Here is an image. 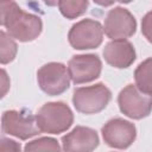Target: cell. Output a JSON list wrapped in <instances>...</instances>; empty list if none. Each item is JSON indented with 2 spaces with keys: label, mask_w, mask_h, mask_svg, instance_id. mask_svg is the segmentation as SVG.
<instances>
[{
  "label": "cell",
  "mask_w": 152,
  "mask_h": 152,
  "mask_svg": "<svg viewBox=\"0 0 152 152\" xmlns=\"http://www.w3.org/2000/svg\"><path fill=\"white\" fill-rule=\"evenodd\" d=\"M0 21L8 34L19 42L33 40L42 32L40 18L24 12L13 0H1Z\"/></svg>",
  "instance_id": "cell-1"
},
{
  "label": "cell",
  "mask_w": 152,
  "mask_h": 152,
  "mask_svg": "<svg viewBox=\"0 0 152 152\" xmlns=\"http://www.w3.org/2000/svg\"><path fill=\"white\" fill-rule=\"evenodd\" d=\"M36 120L42 132L58 134L66 131L71 126L74 115L71 109L65 103L49 102L38 110Z\"/></svg>",
  "instance_id": "cell-2"
},
{
  "label": "cell",
  "mask_w": 152,
  "mask_h": 152,
  "mask_svg": "<svg viewBox=\"0 0 152 152\" xmlns=\"http://www.w3.org/2000/svg\"><path fill=\"white\" fill-rule=\"evenodd\" d=\"M112 97L110 90L102 83L77 88L74 91L75 108L83 114H95L107 107Z\"/></svg>",
  "instance_id": "cell-3"
},
{
  "label": "cell",
  "mask_w": 152,
  "mask_h": 152,
  "mask_svg": "<svg viewBox=\"0 0 152 152\" xmlns=\"http://www.w3.org/2000/svg\"><path fill=\"white\" fill-rule=\"evenodd\" d=\"M120 110L132 119H141L150 114L152 109V95L140 90L137 84L125 87L118 97Z\"/></svg>",
  "instance_id": "cell-4"
},
{
  "label": "cell",
  "mask_w": 152,
  "mask_h": 152,
  "mask_svg": "<svg viewBox=\"0 0 152 152\" xmlns=\"http://www.w3.org/2000/svg\"><path fill=\"white\" fill-rule=\"evenodd\" d=\"M1 122L5 133L14 135L21 140L32 138L40 132L36 116L27 110H7L2 114Z\"/></svg>",
  "instance_id": "cell-5"
},
{
  "label": "cell",
  "mask_w": 152,
  "mask_h": 152,
  "mask_svg": "<svg viewBox=\"0 0 152 152\" xmlns=\"http://www.w3.org/2000/svg\"><path fill=\"white\" fill-rule=\"evenodd\" d=\"M37 80L40 89L48 95H59L69 88L70 75L62 63H48L37 72Z\"/></svg>",
  "instance_id": "cell-6"
},
{
  "label": "cell",
  "mask_w": 152,
  "mask_h": 152,
  "mask_svg": "<svg viewBox=\"0 0 152 152\" xmlns=\"http://www.w3.org/2000/svg\"><path fill=\"white\" fill-rule=\"evenodd\" d=\"M103 28L93 19H83L76 23L69 32V43L74 49L86 50L97 48L102 43Z\"/></svg>",
  "instance_id": "cell-7"
},
{
  "label": "cell",
  "mask_w": 152,
  "mask_h": 152,
  "mask_svg": "<svg viewBox=\"0 0 152 152\" xmlns=\"http://www.w3.org/2000/svg\"><path fill=\"white\" fill-rule=\"evenodd\" d=\"M134 17L122 7L110 10L104 20V32L112 39H125L135 32Z\"/></svg>",
  "instance_id": "cell-8"
},
{
  "label": "cell",
  "mask_w": 152,
  "mask_h": 152,
  "mask_svg": "<svg viewBox=\"0 0 152 152\" xmlns=\"http://www.w3.org/2000/svg\"><path fill=\"white\" fill-rule=\"evenodd\" d=\"M101 61L96 55L74 56L68 64L70 78L75 84L87 83L97 78L101 74Z\"/></svg>",
  "instance_id": "cell-9"
},
{
  "label": "cell",
  "mask_w": 152,
  "mask_h": 152,
  "mask_svg": "<svg viewBox=\"0 0 152 152\" xmlns=\"http://www.w3.org/2000/svg\"><path fill=\"white\" fill-rule=\"evenodd\" d=\"M135 127L124 119H112L102 127L104 142L115 148H126L135 139Z\"/></svg>",
  "instance_id": "cell-10"
},
{
  "label": "cell",
  "mask_w": 152,
  "mask_h": 152,
  "mask_svg": "<svg viewBox=\"0 0 152 152\" xmlns=\"http://www.w3.org/2000/svg\"><path fill=\"white\" fill-rule=\"evenodd\" d=\"M62 144L65 151L88 152L97 147L99 137L94 129L89 127L77 126L70 133L62 138Z\"/></svg>",
  "instance_id": "cell-11"
},
{
  "label": "cell",
  "mask_w": 152,
  "mask_h": 152,
  "mask_svg": "<svg viewBox=\"0 0 152 152\" xmlns=\"http://www.w3.org/2000/svg\"><path fill=\"white\" fill-rule=\"evenodd\" d=\"M103 57L109 65L124 69L128 68L134 62L135 50L129 42L125 39H114L106 45Z\"/></svg>",
  "instance_id": "cell-12"
},
{
  "label": "cell",
  "mask_w": 152,
  "mask_h": 152,
  "mask_svg": "<svg viewBox=\"0 0 152 152\" xmlns=\"http://www.w3.org/2000/svg\"><path fill=\"white\" fill-rule=\"evenodd\" d=\"M137 87L146 94L152 95V58H147L135 69L134 72Z\"/></svg>",
  "instance_id": "cell-13"
},
{
  "label": "cell",
  "mask_w": 152,
  "mask_h": 152,
  "mask_svg": "<svg viewBox=\"0 0 152 152\" xmlns=\"http://www.w3.org/2000/svg\"><path fill=\"white\" fill-rule=\"evenodd\" d=\"M58 7L64 17L74 19L86 12L88 7V0H59Z\"/></svg>",
  "instance_id": "cell-14"
},
{
  "label": "cell",
  "mask_w": 152,
  "mask_h": 152,
  "mask_svg": "<svg viewBox=\"0 0 152 152\" xmlns=\"http://www.w3.org/2000/svg\"><path fill=\"white\" fill-rule=\"evenodd\" d=\"M0 38H1L0 39V46H1L0 48V51H1L0 61H1V64H6L14 59L15 53H17V44L12 39L13 37H11L4 31H1Z\"/></svg>",
  "instance_id": "cell-15"
},
{
  "label": "cell",
  "mask_w": 152,
  "mask_h": 152,
  "mask_svg": "<svg viewBox=\"0 0 152 152\" xmlns=\"http://www.w3.org/2000/svg\"><path fill=\"white\" fill-rule=\"evenodd\" d=\"M58 142L52 138H40L28 142L25 146V151H59Z\"/></svg>",
  "instance_id": "cell-16"
},
{
  "label": "cell",
  "mask_w": 152,
  "mask_h": 152,
  "mask_svg": "<svg viewBox=\"0 0 152 152\" xmlns=\"http://www.w3.org/2000/svg\"><path fill=\"white\" fill-rule=\"evenodd\" d=\"M141 31H142V34L145 36V38L152 43V11L148 12L144 19H142V23H141Z\"/></svg>",
  "instance_id": "cell-17"
},
{
  "label": "cell",
  "mask_w": 152,
  "mask_h": 152,
  "mask_svg": "<svg viewBox=\"0 0 152 152\" xmlns=\"http://www.w3.org/2000/svg\"><path fill=\"white\" fill-rule=\"evenodd\" d=\"M20 145H18L13 140L8 139H2L1 140V151H19Z\"/></svg>",
  "instance_id": "cell-18"
},
{
  "label": "cell",
  "mask_w": 152,
  "mask_h": 152,
  "mask_svg": "<svg viewBox=\"0 0 152 152\" xmlns=\"http://www.w3.org/2000/svg\"><path fill=\"white\" fill-rule=\"evenodd\" d=\"M8 86H10V82L7 83V76H6V72H5V70H1V96L5 95L6 90L8 89Z\"/></svg>",
  "instance_id": "cell-19"
},
{
  "label": "cell",
  "mask_w": 152,
  "mask_h": 152,
  "mask_svg": "<svg viewBox=\"0 0 152 152\" xmlns=\"http://www.w3.org/2000/svg\"><path fill=\"white\" fill-rule=\"evenodd\" d=\"M115 0H94V2L95 4H97V5H100V6H110L113 2H114Z\"/></svg>",
  "instance_id": "cell-20"
},
{
  "label": "cell",
  "mask_w": 152,
  "mask_h": 152,
  "mask_svg": "<svg viewBox=\"0 0 152 152\" xmlns=\"http://www.w3.org/2000/svg\"><path fill=\"white\" fill-rule=\"evenodd\" d=\"M48 6H55V5H57L58 2H59V0H43Z\"/></svg>",
  "instance_id": "cell-21"
},
{
  "label": "cell",
  "mask_w": 152,
  "mask_h": 152,
  "mask_svg": "<svg viewBox=\"0 0 152 152\" xmlns=\"http://www.w3.org/2000/svg\"><path fill=\"white\" fill-rule=\"evenodd\" d=\"M116 1H119V2H122V4H127V2H131L132 0H116Z\"/></svg>",
  "instance_id": "cell-22"
}]
</instances>
